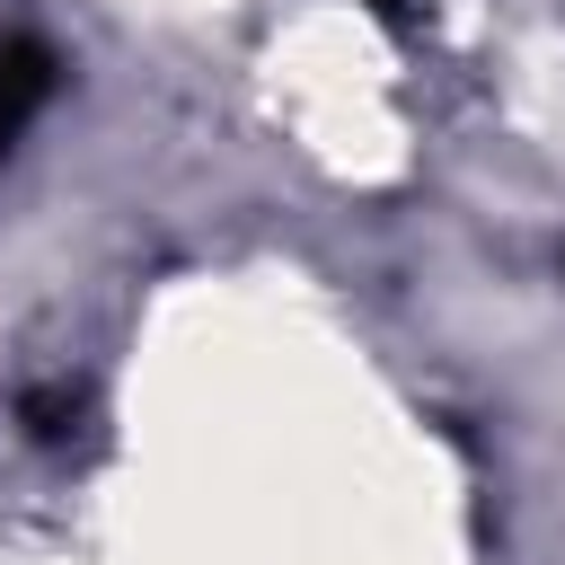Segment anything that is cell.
<instances>
[{"label":"cell","mask_w":565,"mask_h":565,"mask_svg":"<svg viewBox=\"0 0 565 565\" xmlns=\"http://www.w3.org/2000/svg\"><path fill=\"white\" fill-rule=\"evenodd\" d=\"M53 88V62H44V44H26V35H0V141L26 124V106Z\"/></svg>","instance_id":"6da1fadb"}]
</instances>
